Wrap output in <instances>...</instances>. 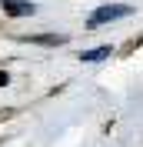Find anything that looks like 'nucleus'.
I'll return each instance as SVG.
<instances>
[{
  "instance_id": "nucleus-1",
  "label": "nucleus",
  "mask_w": 143,
  "mask_h": 147,
  "mask_svg": "<svg viewBox=\"0 0 143 147\" xmlns=\"http://www.w3.org/2000/svg\"><path fill=\"white\" fill-rule=\"evenodd\" d=\"M120 17H130V7L126 3H107V7H100L90 13L87 27H103V24H110V20H120Z\"/></svg>"
},
{
  "instance_id": "nucleus-2",
  "label": "nucleus",
  "mask_w": 143,
  "mask_h": 147,
  "mask_svg": "<svg viewBox=\"0 0 143 147\" xmlns=\"http://www.w3.org/2000/svg\"><path fill=\"white\" fill-rule=\"evenodd\" d=\"M3 3V10H7L10 17H27V13H33V3L30 0H0Z\"/></svg>"
},
{
  "instance_id": "nucleus-3",
  "label": "nucleus",
  "mask_w": 143,
  "mask_h": 147,
  "mask_svg": "<svg viewBox=\"0 0 143 147\" xmlns=\"http://www.w3.org/2000/svg\"><path fill=\"white\" fill-rule=\"evenodd\" d=\"M110 50H113L110 44H103V47H93V50H83V54H80V60H107V57H110Z\"/></svg>"
},
{
  "instance_id": "nucleus-4",
  "label": "nucleus",
  "mask_w": 143,
  "mask_h": 147,
  "mask_svg": "<svg viewBox=\"0 0 143 147\" xmlns=\"http://www.w3.org/2000/svg\"><path fill=\"white\" fill-rule=\"evenodd\" d=\"M33 44H47V47H57V44H63V37H60V34H40V37H33Z\"/></svg>"
},
{
  "instance_id": "nucleus-5",
  "label": "nucleus",
  "mask_w": 143,
  "mask_h": 147,
  "mask_svg": "<svg viewBox=\"0 0 143 147\" xmlns=\"http://www.w3.org/2000/svg\"><path fill=\"white\" fill-rule=\"evenodd\" d=\"M7 84H10V74H7V70H0V87H7Z\"/></svg>"
}]
</instances>
